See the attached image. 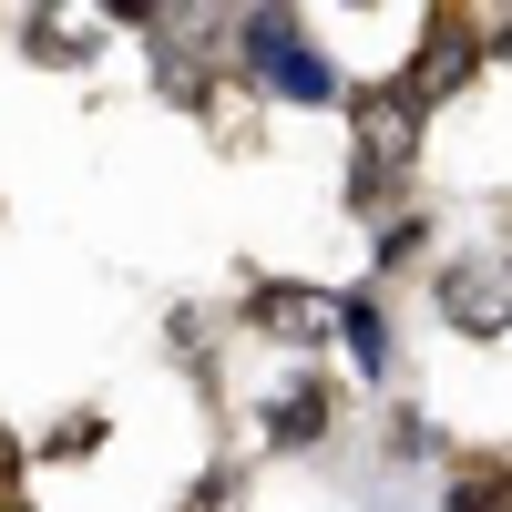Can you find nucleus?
<instances>
[{
  "label": "nucleus",
  "mask_w": 512,
  "mask_h": 512,
  "mask_svg": "<svg viewBox=\"0 0 512 512\" xmlns=\"http://www.w3.org/2000/svg\"><path fill=\"white\" fill-rule=\"evenodd\" d=\"M113 441V410H72V420H52V431L31 441V472H72V461H93Z\"/></svg>",
  "instance_id": "9"
},
{
  "label": "nucleus",
  "mask_w": 512,
  "mask_h": 512,
  "mask_svg": "<svg viewBox=\"0 0 512 512\" xmlns=\"http://www.w3.org/2000/svg\"><path fill=\"white\" fill-rule=\"evenodd\" d=\"M0 512H31V441L0 420Z\"/></svg>",
  "instance_id": "13"
},
{
  "label": "nucleus",
  "mask_w": 512,
  "mask_h": 512,
  "mask_svg": "<svg viewBox=\"0 0 512 512\" xmlns=\"http://www.w3.org/2000/svg\"><path fill=\"white\" fill-rule=\"evenodd\" d=\"M431 236H441V205H431V195H420V205H400V216H379V226H369V277H359V287H379V297H390L410 267L431 277Z\"/></svg>",
  "instance_id": "6"
},
{
  "label": "nucleus",
  "mask_w": 512,
  "mask_h": 512,
  "mask_svg": "<svg viewBox=\"0 0 512 512\" xmlns=\"http://www.w3.org/2000/svg\"><path fill=\"white\" fill-rule=\"evenodd\" d=\"M328 308H338V287L246 267V297H236V318H226V328L256 338V349H277V359H308V349H328Z\"/></svg>",
  "instance_id": "3"
},
{
  "label": "nucleus",
  "mask_w": 512,
  "mask_h": 512,
  "mask_svg": "<svg viewBox=\"0 0 512 512\" xmlns=\"http://www.w3.org/2000/svg\"><path fill=\"white\" fill-rule=\"evenodd\" d=\"M103 41H113L103 11H31V21H21V52H31V62H52V72H82Z\"/></svg>",
  "instance_id": "7"
},
{
  "label": "nucleus",
  "mask_w": 512,
  "mask_h": 512,
  "mask_svg": "<svg viewBox=\"0 0 512 512\" xmlns=\"http://www.w3.org/2000/svg\"><path fill=\"white\" fill-rule=\"evenodd\" d=\"M431 308H441L451 338L492 349V338H502V236H482V246H441V256H431Z\"/></svg>",
  "instance_id": "4"
},
{
  "label": "nucleus",
  "mask_w": 512,
  "mask_h": 512,
  "mask_svg": "<svg viewBox=\"0 0 512 512\" xmlns=\"http://www.w3.org/2000/svg\"><path fill=\"white\" fill-rule=\"evenodd\" d=\"M246 482H256L246 461H236V451H216V461H205V472L175 492V512H246Z\"/></svg>",
  "instance_id": "11"
},
{
  "label": "nucleus",
  "mask_w": 512,
  "mask_h": 512,
  "mask_svg": "<svg viewBox=\"0 0 512 512\" xmlns=\"http://www.w3.org/2000/svg\"><path fill=\"white\" fill-rule=\"evenodd\" d=\"M379 441H390V461H441V472H451V431H441V420L420 410V400H390Z\"/></svg>",
  "instance_id": "10"
},
{
  "label": "nucleus",
  "mask_w": 512,
  "mask_h": 512,
  "mask_svg": "<svg viewBox=\"0 0 512 512\" xmlns=\"http://www.w3.org/2000/svg\"><path fill=\"white\" fill-rule=\"evenodd\" d=\"M441 512H502V451H461V472L441 482Z\"/></svg>",
  "instance_id": "12"
},
{
  "label": "nucleus",
  "mask_w": 512,
  "mask_h": 512,
  "mask_svg": "<svg viewBox=\"0 0 512 512\" xmlns=\"http://www.w3.org/2000/svg\"><path fill=\"white\" fill-rule=\"evenodd\" d=\"M328 338H338V359H349L359 390H390V379H400V328H390V297H379V287H338Z\"/></svg>",
  "instance_id": "5"
},
{
  "label": "nucleus",
  "mask_w": 512,
  "mask_h": 512,
  "mask_svg": "<svg viewBox=\"0 0 512 512\" xmlns=\"http://www.w3.org/2000/svg\"><path fill=\"white\" fill-rule=\"evenodd\" d=\"M226 72H236L246 103H287V113H338V93H349L338 52L308 31V11H287V0L226 21Z\"/></svg>",
  "instance_id": "1"
},
{
  "label": "nucleus",
  "mask_w": 512,
  "mask_h": 512,
  "mask_svg": "<svg viewBox=\"0 0 512 512\" xmlns=\"http://www.w3.org/2000/svg\"><path fill=\"white\" fill-rule=\"evenodd\" d=\"M226 308H205V297H175V308H164V349H175L195 379H216V359H226Z\"/></svg>",
  "instance_id": "8"
},
{
  "label": "nucleus",
  "mask_w": 512,
  "mask_h": 512,
  "mask_svg": "<svg viewBox=\"0 0 512 512\" xmlns=\"http://www.w3.org/2000/svg\"><path fill=\"white\" fill-rule=\"evenodd\" d=\"M246 410H256V451H267V461H308V451H328V441H338L349 379H338V369H318V359H287L267 390L246 400Z\"/></svg>",
  "instance_id": "2"
}]
</instances>
